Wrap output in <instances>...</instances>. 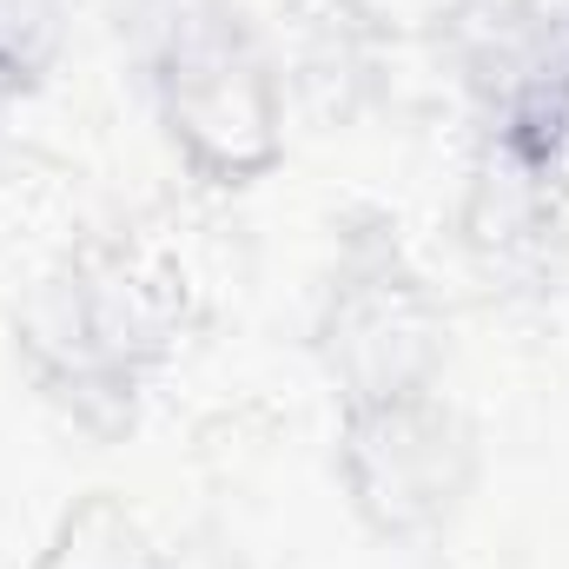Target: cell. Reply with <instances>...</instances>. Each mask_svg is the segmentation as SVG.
Segmentation results:
<instances>
[{
  "label": "cell",
  "instance_id": "obj_1",
  "mask_svg": "<svg viewBox=\"0 0 569 569\" xmlns=\"http://www.w3.org/2000/svg\"><path fill=\"white\" fill-rule=\"evenodd\" d=\"M186 331V279L166 252L100 232L13 298L7 338L27 391L67 430L127 443Z\"/></svg>",
  "mask_w": 569,
  "mask_h": 569
},
{
  "label": "cell",
  "instance_id": "obj_2",
  "mask_svg": "<svg viewBox=\"0 0 569 569\" xmlns=\"http://www.w3.org/2000/svg\"><path fill=\"white\" fill-rule=\"evenodd\" d=\"M146 113L186 179L246 192L291 152V87L272 27L246 0H107Z\"/></svg>",
  "mask_w": 569,
  "mask_h": 569
},
{
  "label": "cell",
  "instance_id": "obj_3",
  "mask_svg": "<svg viewBox=\"0 0 569 569\" xmlns=\"http://www.w3.org/2000/svg\"><path fill=\"white\" fill-rule=\"evenodd\" d=\"M331 405L437 391L450 371V305L418 266L405 226L378 206L345 212L305 325Z\"/></svg>",
  "mask_w": 569,
  "mask_h": 569
},
{
  "label": "cell",
  "instance_id": "obj_4",
  "mask_svg": "<svg viewBox=\"0 0 569 569\" xmlns=\"http://www.w3.org/2000/svg\"><path fill=\"white\" fill-rule=\"evenodd\" d=\"M331 483L345 517L385 550L443 543L483 490V430L437 385L411 398L338 405Z\"/></svg>",
  "mask_w": 569,
  "mask_h": 569
},
{
  "label": "cell",
  "instance_id": "obj_5",
  "mask_svg": "<svg viewBox=\"0 0 569 569\" xmlns=\"http://www.w3.org/2000/svg\"><path fill=\"white\" fill-rule=\"evenodd\" d=\"M430 60L457 87L483 146L569 172L563 0H450L430 13Z\"/></svg>",
  "mask_w": 569,
  "mask_h": 569
},
{
  "label": "cell",
  "instance_id": "obj_6",
  "mask_svg": "<svg viewBox=\"0 0 569 569\" xmlns=\"http://www.w3.org/2000/svg\"><path fill=\"white\" fill-rule=\"evenodd\" d=\"M450 246L490 298H550L569 266V172L470 140Z\"/></svg>",
  "mask_w": 569,
  "mask_h": 569
},
{
  "label": "cell",
  "instance_id": "obj_7",
  "mask_svg": "<svg viewBox=\"0 0 569 569\" xmlns=\"http://www.w3.org/2000/svg\"><path fill=\"white\" fill-rule=\"evenodd\" d=\"M279 47L291 107L351 127L391 87V20L378 0H279Z\"/></svg>",
  "mask_w": 569,
  "mask_h": 569
},
{
  "label": "cell",
  "instance_id": "obj_8",
  "mask_svg": "<svg viewBox=\"0 0 569 569\" xmlns=\"http://www.w3.org/2000/svg\"><path fill=\"white\" fill-rule=\"evenodd\" d=\"M20 569H159V537L120 490H80Z\"/></svg>",
  "mask_w": 569,
  "mask_h": 569
},
{
  "label": "cell",
  "instance_id": "obj_9",
  "mask_svg": "<svg viewBox=\"0 0 569 569\" xmlns=\"http://www.w3.org/2000/svg\"><path fill=\"white\" fill-rule=\"evenodd\" d=\"M73 40V0H0V107L33 100Z\"/></svg>",
  "mask_w": 569,
  "mask_h": 569
},
{
  "label": "cell",
  "instance_id": "obj_10",
  "mask_svg": "<svg viewBox=\"0 0 569 569\" xmlns=\"http://www.w3.org/2000/svg\"><path fill=\"white\" fill-rule=\"evenodd\" d=\"M159 569H252L239 537H226L219 523H192L186 537L159 543Z\"/></svg>",
  "mask_w": 569,
  "mask_h": 569
},
{
  "label": "cell",
  "instance_id": "obj_11",
  "mask_svg": "<svg viewBox=\"0 0 569 569\" xmlns=\"http://www.w3.org/2000/svg\"><path fill=\"white\" fill-rule=\"evenodd\" d=\"M563 7H569V0H563Z\"/></svg>",
  "mask_w": 569,
  "mask_h": 569
}]
</instances>
